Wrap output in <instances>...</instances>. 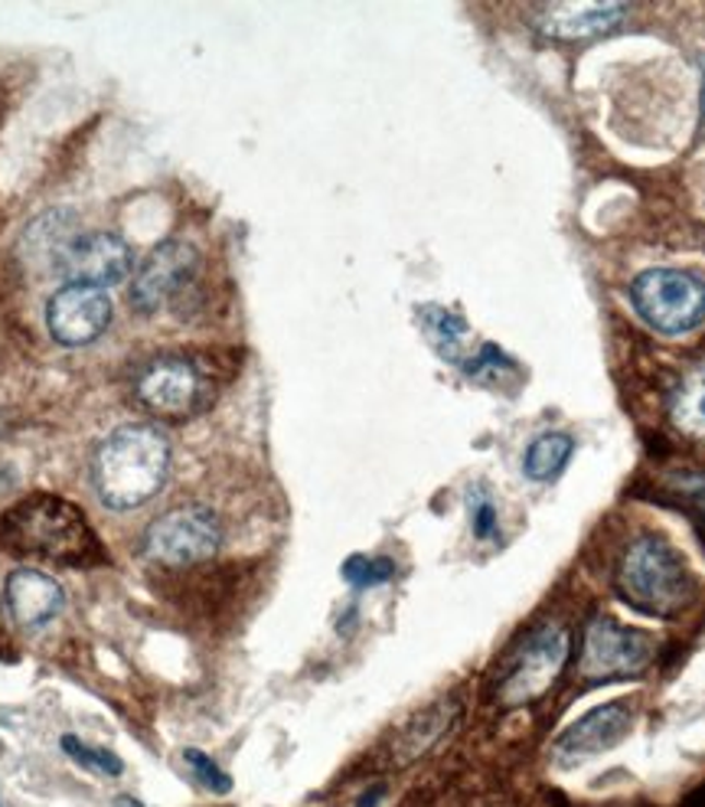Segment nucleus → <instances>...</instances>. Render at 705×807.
Wrapping results in <instances>:
<instances>
[{
    "label": "nucleus",
    "mask_w": 705,
    "mask_h": 807,
    "mask_svg": "<svg viewBox=\"0 0 705 807\" xmlns=\"http://www.w3.org/2000/svg\"><path fill=\"white\" fill-rule=\"evenodd\" d=\"M0 546L62 566H88L101 553L85 513L56 494H33L10 507L0 517Z\"/></svg>",
    "instance_id": "f257e3e1"
},
{
    "label": "nucleus",
    "mask_w": 705,
    "mask_h": 807,
    "mask_svg": "<svg viewBox=\"0 0 705 807\" xmlns=\"http://www.w3.org/2000/svg\"><path fill=\"white\" fill-rule=\"evenodd\" d=\"M170 471V441L151 425L111 431L95 454V490L108 510H138L164 487Z\"/></svg>",
    "instance_id": "f03ea898"
},
{
    "label": "nucleus",
    "mask_w": 705,
    "mask_h": 807,
    "mask_svg": "<svg viewBox=\"0 0 705 807\" xmlns=\"http://www.w3.org/2000/svg\"><path fill=\"white\" fill-rule=\"evenodd\" d=\"M618 592L628 605L650 618H673L693 598V575L667 539L644 536L618 566Z\"/></svg>",
    "instance_id": "7ed1b4c3"
},
{
    "label": "nucleus",
    "mask_w": 705,
    "mask_h": 807,
    "mask_svg": "<svg viewBox=\"0 0 705 807\" xmlns=\"http://www.w3.org/2000/svg\"><path fill=\"white\" fill-rule=\"evenodd\" d=\"M631 298L637 315L660 334H690L705 324V282L677 272V269H650L634 278Z\"/></svg>",
    "instance_id": "20e7f679"
},
{
    "label": "nucleus",
    "mask_w": 705,
    "mask_h": 807,
    "mask_svg": "<svg viewBox=\"0 0 705 807\" xmlns=\"http://www.w3.org/2000/svg\"><path fill=\"white\" fill-rule=\"evenodd\" d=\"M219 543H223L219 517L203 503L167 510L144 530V556L170 569L200 566L213 559L219 553Z\"/></svg>",
    "instance_id": "39448f33"
},
{
    "label": "nucleus",
    "mask_w": 705,
    "mask_h": 807,
    "mask_svg": "<svg viewBox=\"0 0 705 807\" xmlns=\"http://www.w3.org/2000/svg\"><path fill=\"white\" fill-rule=\"evenodd\" d=\"M569 651H572V638L562 625L539 628L523 644L513 667L506 670V677L500 684V700L506 707H523V703L539 700L555 684V677L562 674Z\"/></svg>",
    "instance_id": "423d86ee"
},
{
    "label": "nucleus",
    "mask_w": 705,
    "mask_h": 807,
    "mask_svg": "<svg viewBox=\"0 0 705 807\" xmlns=\"http://www.w3.org/2000/svg\"><path fill=\"white\" fill-rule=\"evenodd\" d=\"M654 661V641L644 631L621 628L608 618H598L585 631L582 674L588 680H624L637 677Z\"/></svg>",
    "instance_id": "0eeeda50"
},
{
    "label": "nucleus",
    "mask_w": 705,
    "mask_h": 807,
    "mask_svg": "<svg viewBox=\"0 0 705 807\" xmlns=\"http://www.w3.org/2000/svg\"><path fill=\"white\" fill-rule=\"evenodd\" d=\"M52 269L65 275L69 285H92L105 292L131 275L134 256L131 246L115 233H75Z\"/></svg>",
    "instance_id": "6e6552de"
},
{
    "label": "nucleus",
    "mask_w": 705,
    "mask_h": 807,
    "mask_svg": "<svg viewBox=\"0 0 705 807\" xmlns=\"http://www.w3.org/2000/svg\"><path fill=\"white\" fill-rule=\"evenodd\" d=\"M111 324V301L92 285H62L46 305V328L62 347H85Z\"/></svg>",
    "instance_id": "1a4fd4ad"
},
{
    "label": "nucleus",
    "mask_w": 705,
    "mask_h": 807,
    "mask_svg": "<svg viewBox=\"0 0 705 807\" xmlns=\"http://www.w3.org/2000/svg\"><path fill=\"white\" fill-rule=\"evenodd\" d=\"M200 256L193 246L187 242H160L157 249H151V256L144 259L141 272L134 275L131 285V305L144 315L157 311L160 305H167L180 288H187L196 275Z\"/></svg>",
    "instance_id": "9d476101"
},
{
    "label": "nucleus",
    "mask_w": 705,
    "mask_h": 807,
    "mask_svg": "<svg viewBox=\"0 0 705 807\" xmlns=\"http://www.w3.org/2000/svg\"><path fill=\"white\" fill-rule=\"evenodd\" d=\"M138 400L157 415L183 418V415L196 412L203 403V383H200V373L193 364L177 360V357H164V360H154L141 373Z\"/></svg>",
    "instance_id": "9b49d317"
},
{
    "label": "nucleus",
    "mask_w": 705,
    "mask_h": 807,
    "mask_svg": "<svg viewBox=\"0 0 705 807\" xmlns=\"http://www.w3.org/2000/svg\"><path fill=\"white\" fill-rule=\"evenodd\" d=\"M631 729V707L624 700L598 707L592 713H585L578 723H572L559 739H555V756L562 762H575V759H588L598 756L611 746H618Z\"/></svg>",
    "instance_id": "f8f14e48"
},
{
    "label": "nucleus",
    "mask_w": 705,
    "mask_h": 807,
    "mask_svg": "<svg viewBox=\"0 0 705 807\" xmlns=\"http://www.w3.org/2000/svg\"><path fill=\"white\" fill-rule=\"evenodd\" d=\"M3 595H7V608H10L13 621L26 631L49 625L65 605L62 585L39 569H13L7 575Z\"/></svg>",
    "instance_id": "ddd939ff"
},
{
    "label": "nucleus",
    "mask_w": 705,
    "mask_h": 807,
    "mask_svg": "<svg viewBox=\"0 0 705 807\" xmlns=\"http://www.w3.org/2000/svg\"><path fill=\"white\" fill-rule=\"evenodd\" d=\"M628 3H542L536 26L555 39H588L621 23Z\"/></svg>",
    "instance_id": "4468645a"
},
{
    "label": "nucleus",
    "mask_w": 705,
    "mask_h": 807,
    "mask_svg": "<svg viewBox=\"0 0 705 807\" xmlns=\"http://www.w3.org/2000/svg\"><path fill=\"white\" fill-rule=\"evenodd\" d=\"M421 328L425 334L431 337V344L438 347V354L454 364L457 370L470 373L474 370V357L467 354V344H470V328L464 318H457L454 311L447 308H421Z\"/></svg>",
    "instance_id": "2eb2a0df"
},
{
    "label": "nucleus",
    "mask_w": 705,
    "mask_h": 807,
    "mask_svg": "<svg viewBox=\"0 0 705 807\" xmlns=\"http://www.w3.org/2000/svg\"><path fill=\"white\" fill-rule=\"evenodd\" d=\"M670 415L686 435L705 441V364L680 380L670 400Z\"/></svg>",
    "instance_id": "dca6fc26"
},
{
    "label": "nucleus",
    "mask_w": 705,
    "mask_h": 807,
    "mask_svg": "<svg viewBox=\"0 0 705 807\" xmlns=\"http://www.w3.org/2000/svg\"><path fill=\"white\" fill-rule=\"evenodd\" d=\"M572 451H575V441H572L569 435H562V431L539 435V438L529 444L526 458H523V471H526V477H533V480H552V477L562 474V467L569 464Z\"/></svg>",
    "instance_id": "f3484780"
},
{
    "label": "nucleus",
    "mask_w": 705,
    "mask_h": 807,
    "mask_svg": "<svg viewBox=\"0 0 705 807\" xmlns=\"http://www.w3.org/2000/svg\"><path fill=\"white\" fill-rule=\"evenodd\" d=\"M667 497L680 507L705 546V471H673L667 474Z\"/></svg>",
    "instance_id": "a211bd4d"
},
{
    "label": "nucleus",
    "mask_w": 705,
    "mask_h": 807,
    "mask_svg": "<svg viewBox=\"0 0 705 807\" xmlns=\"http://www.w3.org/2000/svg\"><path fill=\"white\" fill-rule=\"evenodd\" d=\"M451 707H434V710H428L425 716H418L411 726H405V733L398 736V756H402V762H408V759H418L447 726H451Z\"/></svg>",
    "instance_id": "6ab92c4d"
},
{
    "label": "nucleus",
    "mask_w": 705,
    "mask_h": 807,
    "mask_svg": "<svg viewBox=\"0 0 705 807\" xmlns=\"http://www.w3.org/2000/svg\"><path fill=\"white\" fill-rule=\"evenodd\" d=\"M395 575V562L392 559H382V556H350L344 562V579L356 585V589H372V585H382Z\"/></svg>",
    "instance_id": "aec40b11"
},
{
    "label": "nucleus",
    "mask_w": 705,
    "mask_h": 807,
    "mask_svg": "<svg viewBox=\"0 0 705 807\" xmlns=\"http://www.w3.org/2000/svg\"><path fill=\"white\" fill-rule=\"evenodd\" d=\"M62 752L72 759V762H79V766H85L88 772H98V775H121L124 772V766H121V759L118 756H111V752H105V749H88V746H82V739H75V736H62Z\"/></svg>",
    "instance_id": "412c9836"
},
{
    "label": "nucleus",
    "mask_w": 705,
    "mask_h": 807,
    "mask_svg": "<svg viewBox=\"0 0 705 807\" xmlns=\"http://www.w3.org/2000/svg\"><path fill=\"white\" fill-rule=\"evenodd\" d=\"M183 762L193 769V775H196V782L203 785V788H210L213 795H229L232 792V779L206 756V752H200V749H187L183 752Z\"/></svg>",
    "instance_id": "4be33fe9"
},
{
    "label": "nucleus",
    "mask_w": 705,
    "mask_h": 807,
    "mask_svg": "<svg viewBox=\"0 0 705 807\" xmlns=\"http://www.w3.org/2000/svg\"><path fill=\"white\" fill-rule=\"evenodd\" d=\"M470 526H474V536L477 539L497 536V507H493V500L483 490H477L470 497Z\"/></svg>",
    "instance_id": "5701e85b"
},
{
    "label": "nucleus",
    "mask_w": 705,
    "mask_h": 807,
    "mask_svg": "<svg viewBox=\"0 0 705 807\" xmlns=\"http://www.w3.org/2000/svg\"><path fill=\"white\" fill-rule=\"evenodd\" d=\"M379 798H382V788H372V792H369V795H366V798L359 802V807H372L375 802H379Z\"/></svg>",
    "instance_id": "b1692460"
},
{
    "label": "nucleus",
    "mask_w": 705,
    "mask_h": 807,
    "mask_svg": "<svg viewBox=\"0 0 705 807\" xmlns=\"http://www.w3.org/2000/svg\"><path fill=\"white\" fill-rule=\"evenodd\" d=\"M115 807H144V805H141L138 798H118V802H115Z\"/></svg>",
    "instance_id": "393cba45"
},
{
    "label": "nucleus",
    "mask_w": 705,
    "mask_h": 807,
    "mask_svg": "<svg viewBox=\"0 0 705 807\" xmlns=\"http://www.w3.org/2000/svg\"><path fill=\"white\" fill-rule=\"evenodd\" d=\"M700 66H703V124H705V56L700 59Z\"/></svg>",
    "instance_id": "a878e982"
}]
</instances>
